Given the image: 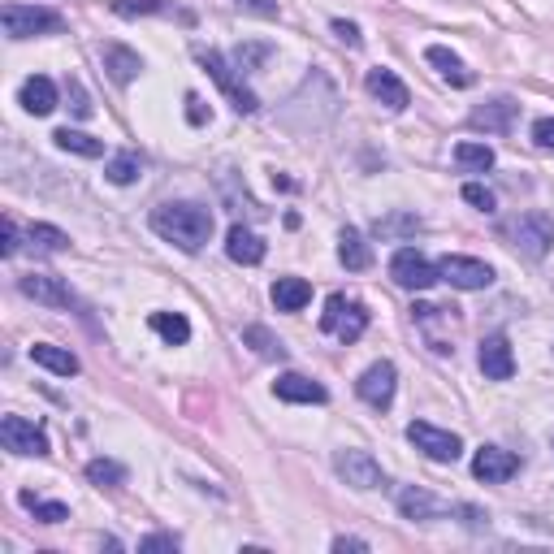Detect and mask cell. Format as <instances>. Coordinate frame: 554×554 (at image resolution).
I'll return each mask as SVG.
<instances>
[{"label": "cell", "instance_id": "obj_1", "mask_svg": "<svg viewBox=\"0 0 554 554\" xmlns=\"http://www.w3.org/2000/svg\"><path fill=\"white\" fill-rule=\"evenodd\" d=\"M152 230L161 234L165 243L182 247V252H200V247L213 239V208L178 200V204H161L152 213Z\"/></svg>", "mask_w": 554, "mask_h": 554}, {"label": "cell", "instance_id": "obj_2", "mask_svg": "<svg viewBox=\"0 0 554 554\" xmlns=\"http://www.w3.org/2000/svg\"><path fill=\"white\" fill-rule=\"evenodd\" d=\"M321 329L338 342H360L364 329H368V308L360 299H347V295H329L325 299V312H321Z\"/></svg>", "mask_w": 554, "mask_h": 554}, {"label": "cell", "instance_id": "obj_3", "mask_svg": "<svg viewBox=\"0 0 554 554\" xmlns=\"http://www.w3.org/2000/svg\"><path fill=\"white\" fill-rule=\"evenodd\" d=\"M507 239L511 247H516L520 256H529V260H542L550 252V243H554V221L546 213H520V217H511L507 221Z\"/></svg>", "mask_w": 554, "mask_h": 554}, {"label": "cell", "instance_id": "obj_4", "mask_svg": "<svg viewBox=\"0 0 554 554\" xmlns=\"http://www.w3.org/2000/svg\"><path fill=\"white\" fill-rule=\"evenodd\" d=\"M407 442H412L420 455H429L433 464H455V459L464 455L459 433L438 429V425H429V420H412V425H407Z\"/></svg>", "mask_w": 554, "mask_h": 554}, {"label": "cell", "instance_id": "obj_5", "mask_svg": "<svg viewBox=\"0 0 554 554\" xmlns=\"http://www.w3.org/2000/svg\"><path fill=\"white\" fill-rule=\"evenodd\" d=\"M195 57H200V65H204V70L217 78V87H221V91H226V96L234 100V109H239V113H256V109H260L256 91H247V87L239 83V78H234V65H230L226 57H221L217 48H195Z\"/></svg>", "mask_w": 554, "mask_h": 554}, {"label": "cell", "instance_id": "obj_6", "mask_svg": "<svg viewBox=\"0 0 554 554\" xmlns=\"http://www.w3.org/2000/svg\"><path fill=\"white\" fill-rule=\"evenodd\" d=\"M0 22H5V35H9V39H35V35L61 31V13L35 9V5H5Z\"/></svg>", "mask_w": 554, "mask_h": 554}, {"label": "cell", "instance_id": "obj_7", "mask_svg": "<svg viewBox=\"0 0 554 554\" xmlns=\"http://www.w3.org/2000/svg\"><path fill=\"white\" fill-rule=\"evenodd\" d=\"M334 472L342 481L351 485V490H381L386 485V472H381V464L368 451H338L334 455Z\"/></svg>", "mask_w": 554, "mask_h": 554}, {"label": "cell", "instance_id": "obj_8", "mask_svg": "<svg viewBox=\"0 0 554 554\" xmlns=\"http://www.w3.org/2000/svg\"><path fill=\"white\" fill-rule=\"evenodd\" d=\"M394 390H399V373H394L390 360L368 364L360 373V381H355V394H360L368 407H377V412H386V407L394 403Z\"/></svg>", "mask_w": 554, "mask_h": 554}, {"label": "cell", "instance_id": "obj_9", "mask_svg": "<svg viewBox=\"0 0 554 554\" xmlns=\"http://www.w3.org/2000/svg\"><path fill=\"white\" fill-rule=\"evenodd\" d=\"M438 277L451 282L455 290H485L494 282V269L477 256H442L438 260Z\"/></svg>", "mask_w": 554, "mask_h": 554}, {"label": "cell", "instance_id": "obj_10", "mask_svg": "<svg viewBox=\"0 0 554 554\" xmlns=\"http://www.w3.org/2000/svg\"><path fill=\"white\" fill-rule=\"evenodd\" d=\"M390 277H394V282H399L403 290H429L433 282H442V277H438V265H429V260L416 252V247H399V252H394Z\"/></svg>", "mask_w": 554, "mask_h": 554}, {"label": "cell", "instance_id": "obj_11", "mask_svg": "<svg viewBox=\"0 0 554 554\" xmlns=\"http://www.w3.org/2000/svg\"><path fill=\"white\" fill-rule=\"evenodd\" d=\"M0 442H5V451H13V455H48V433L26 416L0 420Z\"/></svg>", "mask_w": 554, "mask_h": 554}, {"label": "cell", "instance_id": "obj_12", "mask_svg": "<svg viewBox=\"0 0 554 554\" xmlns=\"http://www.w3.org/2000/svg\"><path fill=\"white\" fill-rule=\"evenodd\" d=\"M520 472V459L503 451V446H481L477 459H472V477L485 481V485H498V481H511Z\"/></svg>", "mask_w": 554, "mask_h": 554}, {"label": "cell", "instance_id": "obj_13", "mask_svg": "<svg viewBox=\"0 0 554 554\" xmlns=\"http://www.w3.org/2000/svg\"><path fill=\"white\" fill-rule=\"evenodd\" d=\"M364 87H368V96L373 100H381L390 113H403L407 104H412V96H407V87H403V78L394 74V70H368V78H364Z\"/></svg>", "mask_w": 554, "mask_h": 554}, {"label": "cell", "instance_id": "obj_14", "mask_svg": "<svg viewBox=\"0 0 554 554\" xmlns=\"http://www.w3.org/2000/svg\"><path fill=\"white\" fill-rule=\"evenodd\" d=\"M477 364H481V373L490 377V381H507L511 373H516V355H511V342L503 334H490L481 342V351H477Z\"/></svg>", "mask_w": 554, "mask_h": 554}, {"label": "cell", "instance_id": "obj_15", "mask_svg": "<svg viewBox=\"0 0 554 554\" xmlns=\"http://www.w3.org/2000/svg\"><path fill=\"white\" fill-rule=\"evenodd\" d=\"M399 511L407 520H420V524L451 516V507H446L442 498H433L429 490H420V485H403V490H399Z\"/></svg>", "mask_w": 554, "mask_h": 554}, {"label": "cell", "instance_id": "obj_16", "mask_svg": "<svg viewBox=\"0 0 554 554\" xmlns=\"http://www.w3.org/2000/svg\"><path fill=\"white\" fill-rule=\"evenodd\" d=\"M18 286H22V295H26V299L48 303V308H70V303H74V295L65 290L61 277H48V273H26Z\"/></svg>", "mask_w": 554, "mask_h": 554}, {"label": "cell", "instance_id": "obj_17", "mask_svg": "<svg viewBox=\"0 0 554 554\" xmlns=\"http://www.w3.org/2000/svg\"><path fill=\"white\" fill-rule=\"evenodd\" d=\"M273 394L282 403H325L329 394L321 381H312V377H303V373H282L273 381Z\"/></svg>", "mask_w": 554, "mask_h": 554}, {"label": "cell", "instance_id": "obj_18", "mask_svg": "<svg viewBox=\"0 0 554 554\" xmlns=\"http://www.w3.org/2000/svg\"><path fill=\"white\" fill-rule=\"evenodd\" d=\"M516 113H520V104L503 96V100H490L485 109H472L468 122L477 130H485V135H507L511 122H516Z\"/></svg>", "mask_w": 554, "mask_h": 554}, {"label": "cell", "instance_id": "obj_19", "mask_svg": "<svg viewBox=\"0 0 554 554\" xmlns=\"http://www.w3.org/2000/svg\"><path fill=\"white\" fill-rule=\"evenodd\" d=\"M226 256L234 260V265H260V260H265V239H260L256 230H247V226H230Z\"/></svg>", "mask_w": 554, "mask_h": 554}, {"label": "cell", "instance_id": "obj_20", "mask_svg": "<svg viewBox=\"0 0 554 554\" xmlns=\"http://www.w3.org/2000/svg\"><path fill=\"white\" fill-rule=\"evenodd\" d=\"M18 100H22V109H26V113H35V117H48L52 109H57V87H52V78H44V74H31V78H26V83H22Z\"/></svg>", "mask_w": 554, "mask_h": 554}, {"label": "cell", "instance_id": "obj_21", "mask_svg": "<svg viewBox=\"0 0 554 554\" xmlns=\"http://www.w3.org/2000/svg\"><path fill=\"white\" fill-rule=\"evenodd\" d=\"M100 57H104V70H109V78H113V83H122V87L135 83L139 70H143V57H139V52H130V48H122V44H104Z\"/></svg>", "mask_w": 554, "mask_h": 554}, {"label": "cell", "instance_id": "obj_22", "mask_svg": "<svg viewBox=\"0 0 554 554\" xmlns=\"http://www.w3.org/2000/svg\"><path fill=\"white\" fill-rule=\"evenodd\" d=\"M312 303V286L303 277H277L273 282V308L277 312H303Z\"/></svg>", "mask_w": 554, "mask_h": 554}, {"label": "cell", "instance_id": "obj_23", "mask_svg": "<svg viewBox=\"0 0 554 554\" xmlns=\"http://www.w3.org/2000/svg\"><path fill=\"white\" fill-rule=\"evenodd\" d=\"M31 360H35L39 368H48V373H57V377H74V373H78V355L65 351V347H52V342H35V347H31Z\"/></svg>", "mask_w": 554, "mask_h": 554}, {"label": "cell", "instance_id": "obj_24", "mask_svg": "<svg viewBox=\"0 0 554 554\" xmlns=\"http://www.w3.org/2000/svg\"><path fill=\"white\" fill-rule=\"evenodd\" d=\"M338 260H342L347 269L360 273V269L373 265V247L364 243V234H360V230H351V226H347V230L338 234Z\"/></svg>", "mask_w": 554, "mask_h": 554}, {"label": "cell", "instance_id": "obj_25", "mask_svg": "<svg viewBox=\"0 0 554 554\" xmlns=\"http://www.w3.org/2000/svg\"><path fill=\"white\" fill-rule=\"evenodd\" d=\"M425 57H429V65H438V74H442V78H446V83H451V87H472V70H468V65L455 57L451 48L433 44V48L425 52Z\"/></svg>", "mask_w": 554, "mask_h": 554}, {"label": "cell", "instance_id": "obj_26", "mask_svg": "<svg viewBox=\"0 0 554 554\" xmlns=\"http://www.w3.org/2000/svg\"><path fill=\"white\" fill-rule=\"evenodd\" d=\"M52 139H57V148H61V152L87 156V161H96V156H104V143H100V139H91V135H83V130H70V126H61Z\"/></svg>", "mask_w": 554, "mask_h": 554}, {"label": "cell", "instance_id": "obj_27", "mask_svg": "<svg viewBox=\"0 0 554 554\" xmlns=\"http://www.w3.org/2000/svg\"><path fill=\"white\" fill-rule=\"evenodd\" d=\"M455 165L468 169V174H485V169H494V148L490 143H459L455 148Z\"/></svg>", "mask_w": 554, "mask_h": 554}, {"label": "cell", "instance_id": "obj_28", "mask_svg": "<svg viewBox=\"0 0 554 554\" xmlns=\"http://www.w3.org/2000/svg\"><path fill=\"white\" fill-rule=\"evenodd\" d=\"M152 329L169 342V347H182V342L191 338V321L182 312H152Z\"/></svg>", "mask_w": 554, "mask_h": 554}, {"label": "cell", "instance_id": "obj_29", "mask_svg": "<svg viewBox=\"0 0 554 554\" xmlns=\"http://www.w3.org/2000/svg\"><path fill=\"white\" fill-rule=\"evenodd\" d=\"M139 169H143V161H139V152H117L109 165H104V178L113 182V187H130V182L139 178Z\"/></svg>", "mask_w": 554, "mask_h": 554}, {"label": "cell", "instance_id": "obj_30", "mask_svg": "<svg viewBox=\"0 0 554 554\" xmlns=\"http://www.w3.org/2000/svg\"><path fill=\"white\" fill-rule=\"evenodd\" d=\"M18 503H22L26 511H31V516H35L39 524H61V520H70V507H65V503H48V498H35L31 490L18 494Z\"/></svg>", "mask_w": 554, "mask_h": 554}, {"label": "cell", "instance_id": "obj_31", "mask_svg": "<svg viewBox=\"0 0 554 554\" xmlns=\"http://www.w3.org/2000/svg\"><path fill=\"white\" fill-rule=\"evenodd\" d=\"M26 239H31L39 252H65L70 247V234L57 230V226H44V221H35V226H26Z\"/></svg>", "mask_w": 554, "mask_h": 554}, {"label": "cell", "instance_id": "obj_32", "mask_svg": "<svg viewBox=\"0 0 554 554\" xmlns=\"http://www.w3.org/2000/svg\"><path fill=\"white\" fill-rule=\"evenodd\" d=\"M87 481L100 485V490H104V485H109V490H117V485L126 481V468L113 464V459H91V464H87Z\"/></svg>", "mask_w": 554, "mask_h": 554}, {"label": "cell", "instance_id": "obj_33", "mask_svg": "<svg viewBox=\"0 0 554 554\" xmlns=\"http://www.w3.org/2000/svg\"><path fill=\"white\" fill-rule=\"evenodd\" d=\"M117 18H148V13H165V0H109Z\"/></svg>", "mask_w": 554, "mask_h": 554}, {"label": "cell", "instance_id": "obj_34", "mask_svg": "<svg viewBox=\"0 0 554 554\" xmlns=\"http://www.w3.org/2000/svg\"><path fill=\"white\" fill-rule=\"evenodd\" d=\"M243 342H256V351H260V355H269V360H286V347H282L277 338H269V329H260V325L243 329Z\"/></svg>", "mask_w": 554, "mask_h": 554}, {"label": "cell", "instance_id": "obj_35", "mask_svg": "<svg viewBox=\"0 0 554 554\" xmlns=\"http://www.w3.org/2000/svg\"><path fill=\"white\" fill-rule=\"evenodd\" d=\"M269 44H243L239 52H234V65H239V70H256L260 61H269Z\"/></svg>", "mask_w": 554, "mask_h": 554}, {"label": "cell", "instance_id": "obj_36", "mask_svg": "<svg viewBox=\"0 0 554 554\" xmlns=\"http://www.w3.org/2000/svg\"><path fill=\"white\" fill-rule=\"evenodd\" d=\"M464 200H468L472 208H481V213H494V191L481 187V182H468V187H464Z\"/></svg>", "mask_w": 554, "mask_h": 554}, {"label": "cell", "instance_id": "obj_37", "mask_svg": "<svg viewBox=\"0 0 554 554\" xmlns=\"http://www.w3.org/2000/svg\"><path fill=\"white\" fill-rule=\"evenodd\" d=\"M420 230V217H386L377 221V234H412Z\"/></svg>", "mask_w": 554, "mask_h": 554}, {"label": "cell", "instance_id": "obj_38", "mask_svg": "<svg viewBox=\"0 0 554 554\" xmlns=\"http://www.w3.org/2000/svg\"><path fill=\"white\" fill-rule=\"evenodd\" d=\"M533 143H537V148H546V152H554V117H537V122H533Z\"/></svg>", "mask_w": 554, "mask_h": 554}, {"label": "cell", "instance_id": "obj_39", "mask_svg": "<svg viewBox=\"0 0 554 554\" xmlns=\"http://www.w3.org/2000/svg\"><path fill=\"white\" fill-rule=\"evenodd\" d=\"M334 35L342 39V44H351V48H360V44H364V35H360V26H355V22H342V18L334 22Z\"/></svg>", "mask_w": 554, "mask_h": 554}, {"label": "cell", "instance_id": "obj_40", "mask_svg": "<svg viewBox=\"0 0 554 554\" xmlns=\"http://www.w3.org/2000/svg\"><path fill=\"white\" fill-rule=\"evenodd\" d=\"M455 516H459V520H464V524H468V529H485V524H490V516H485V511H481V507H468V503H464V507H455Z\"/></svg>", "mask_w": 554, "mask_h": 554}, {"label": "cell", "instance_id": "obj_41", "mask_svg": "<svg viewBox=\"0 0 554 554\" xmlns=\"http://www.w3.org/2000/svg\"><path fill=\"white\" fill-rule=\"evenodd\" d=\"M139 550H178V537L174 533H152V537H143Z\"/></svg>", "mask_w": 554, "mask_h": 554}, {"label": "cell", "instance_id": "obj_42", "mask_svg": "<svg viewBox=\"0 0 554 554\" xmlns=\"http://www.w3.org/2000/svg\"><path fill=\"white\" fill-rule=\"evenodd\" d=\"M239 9L256 13V18H277V0H239Z\"/></svg>", "mask_w": 554, "mask_h": 554}, {"label": "cell", "instance_id": "obj_43", "mask_svg": "<svg viewBox=\"0 0 554 554\" xmlns=\"http://www.w3.org/2000/svg\"><path fill=\"white\" fill-rule=\"evenodd\" d=\"M0 230H5V243H0V256H13V252H18V226H13V221L5 217V226H0Z\"/></svg>", "mask_w": 554, "mask_h": 554}, {"label": "cell", "instance_id": "obj_44", "mask_svg": "<svg viewBox=\"0 0 554 554\" xmlns=\"http://www.w3.org/2000/svg\"><path fill=\"white\" fill-rule=\"evenodd\" d=\"M187 117H191L195 126H204V117H208V113H204V100H200V96H187Z\"/></svg>", "mask_w": 554, "mask_h": 554}, {"label": "cell", "instance_id": "obj_45", "mask_svg": "<svg viewBox=\"0 0 554 554\" xmlns=\"http://www.w3.org/2000/svg\"><path fill=\"white\" fill-rule=\"evenodd\" d=\"M334 550L347 554V550H368V542H360V537H334Z\"/></svg>", "mask_w": 554, "mask_h": 554}]
</instances>
